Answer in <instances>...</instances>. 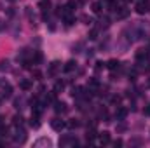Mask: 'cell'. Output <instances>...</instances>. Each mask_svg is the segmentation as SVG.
Wrapping results in <instances>:
<instances>
[{
    "label": "cell",
    "mask_w": 150,
    "mask_h": 148,
    "mask_svg": "<svg viewBox=\"0 0 150 148\" xmlns=\"http://www.w3.org/2000/svg\"><path fill=\"white\" fill-rule=\"evenodd\" d=\"M68 125H70V127H72V129H75V127H79V125H80V122H79V120H77V118H74V120H72V122H70V124H68Z\"/></svg>",
    "instance_id": "obj_30"
},
{
    "label": "cell",
    "mask_w": 150,
    "mask_h": 148,
    "mask_svg": "<svg viewBox=\"0 0 150 148\" xmlns=\"http://www.w3.org/2000/svg\"><path fill=\"white\" fill-rule=\"evenodd\" d=\"M19 87H21L23 91H28V89L32 87V82H30V80H21V82H19Z\"/></svg>",
    "instance_id": "obj_21"
},
{
    "label": "cell",
    "mask_w": 150,
    "mask_h": 148,
    "mask_svg": "<svg viewBox=\"0 0 150 148\" xmlns=\"http://www.w3.org/2000/svg\"><path fill=\"white\" fill-rule=\"evenodd\" d=\"M42 59H44L42 52H40V51H35V52H33V56H32V63H33V65H38Z\"/></svg>",
    "instance_id": "obj_13"
},
{
    "label": "cell",
    "mask_w": 150,
    "mask_h": 148,
    "mask_svg": "<svg viewBox=\"0 0 150 148\" xmlns=\"http://www.w3.org/2000/svg\"><path fill=\"white\" fill-rule=\"evenodd\" d=\"M147 11H149V7H147V2L140 0V2L136 4V12H138V14H145Z\"/></svg>",
    "instance_id": "obj_6"
},
{
    "label": "cell",
    "mask_w": 150,
    "mask_h": 148,
    "mask_svg": "<svg viewBox=\"0 0 150 148\" xmlns=\"http://www.w3.org/2000/svg\"><path fill=\"white\" fill-rule=\"evenodd\" d=\"M47 23H49V25H47V28H49V32H54V30H56V26H54V23H52V21H47Z\"/></svg>",
    "instance_id": "obj_33"
},
{
    "label": "cell",
    "mask_w": 150,
    "mask_h": 148,
    "mask_svg": "<svg viewBox=\"0 0 150 148\" xmlns=\"http://www.w3.org/2000/svg\"><path fill=\"white\" fill-rule=\"evenodd\" d=\"M65 7H67V11H68V12H72L75 7H77V2H75V0H70V2H67V5H65Z\"/></svg>",
    "instance_id": "obj_23"
},
{
    "label": "cell",
    "mask_w": 150,
    "mask_h": 148,
    "mask_svg": "<svg viewBox=\"0 0 150 148\" xmlns=\"http://www.w3.org/2000/svg\"><path fill=\"white\" fill-rule=\"evenodd\" d=\"M51 127H52L54 131L61 132V131L67 127V122H65V120H61L59 117H56V118H52V120H51Z\"/></svg>",
    "instance_id": "obj_1"
},
{
    "label": "cell",
    "mask_w": 150,
    "mask_h": 148,
    "mask_svg": "<svg viewBox=\"0 0 150 148\" xmlns=\"http://www.w3.org/2000/svg\"><path fill=\"white\" fill-rule=\"evenodd\" d=\"M11 92H12V87H11L9 84H5V85H4V98H9Z\"/></svg>",
    "instance_id": "obj_24"
},
{
    "label": "cell",
    "mask_w": 150,
    "mask_h": 148,
    "mask_svg": "<svg viewBox=\"0 0 150 148\" xmlns=\"http://www.w3.org/2000/svg\"><path fill=\"white\" fill-rule=\"evenodd\" d=\"M89 38H91V40H96V38H98V30H91V32H89Z\"/></svg>",
    "instance_id": "obj_28"
},
{
    "label": "cell",
    "mask_w": 150,
    "mask_h": 148,
    "mask_svg": "<svg viewBox=\"0 0 150 148\" xmlns=\"http://www.w3.org/2000/svg\"><path fill=\"white\" fill-rule=\"evenodd\" d=\"M59 68H61L59 61H52V63L49 65V68H47V73L51 75V77H52V75H56V73H58V70H59Z\"/></svg>",
    "instance_id": "obj_3"
},
{
    "label": "cell",
    "mask_w": 150,
    "mask_h": 148,
    "mask_svg": "<svg viewBox=\"0 0 150 148\" xmlns=\"http://www.w3.org/2000/svg\"><path fill=\"white\" fill-rule=\"evenodd\" d=\"M7 132H9V127L7 125H0V134L2 136H7Z\"/></svg>",
    "instance_id": "obj_29"
},
{
    "label": "cell",
    "mask_w": 150,
    "mask_h": 148,
    "mask_svg": "<svg viewBox=\"0 0 150 148\" xmlns=\"http://www.w3.org/2000/svg\"><path fill=\"white\" fill-rule=\"evenodd\" d=\"M12 124H14L16 127H19V125H23V117H21V115H16V117L12 118Z\"/></svg>",
    "instance_id": "obj_22"
},
{
    "label": "cell",
    "mask_w": 150,
    "mask_h": 148,
    "mask_svg": "<svg viewBox=\"0 0 150 148\" xmlns=\"http://www.w3.org/2000/svg\"><path fill=\"white\" fill-rule=\"evenodd\" d=\"M122 2H129V0H122Z\"/></svg>",
    "instance_id": "obj_37"
},
{
    "label": "cell",
    "mask_w": 150,
    "mask_h": 148,
    "mask_svg": "<svg viewBox=\"0 0 150 148\" xmlns=\"http://www.w3.org/2000/svg\"><path fill=\"white\" fill-rule=\"evenodd\" d=\"M119 66H120V63H119L117 59H110V61L107 63V68H108V70H112V72H113V70H117Z\"/></svg>",
    "instance_id": "obj_16"
},
{
    "label": "cell",
    "mask_w": 150,
    "mask_h": 148,
    "mask_svg": "<svg viewBox=\"0 0 150 148\" xmlns=\"http://www.w3.org/2000/svg\"><path fill=\"white\" fill-rule=\"evenodd\" d=\"M65 89V82H56V85H54V92L58 94L59 91H63Z\"/></svg>",
    "instance_id": "obj_25"
},
{
    "label": "cell",
    "mask_w": 150,
    "mask_h": 148,
    "mask_svg": "<svg viewBox=\"0 0 150 148\" xmlns=\"http://www.w3.org/2000/svg\"><path fill=\"white\" fill-rule=\"evenodd\" d=\"M126 115H127V110H126V108H119V110L115 111V118H117V120H124Z\"/></svg>",
    "instance_id": "obj_15"
},
{
    "label": "cell",
    "mask_w": 150,
    "mask_h": 148,
    "mask_svg": "<svg viewBox=\"0 0 150 148\" xmlns=\"http://www.w3.org/2000/svg\"><path fill=\"white\" fill-rule=\"evenodd\" d=\"M4 70H5V72L9 70V61H7V59H2V61H0V72H4Z\"/></svg>",
    "instance_id": "obj_26"
},
{
    "label": "cell",
    "mask_w": 150,
    "mask_h": 148,
    "mask_svg": "<svg viewBox=\"0 0 150 148\" xmlns=\"http://www.w3.org/2000/svg\"><path fill=\"white\" fill-rule=\"evenodd\" d=\"M147 85H149V87H150V80H149V84H147Z\"/></svg>",
    "instance_id": "obj_36"
},
{
    "label": "cell",
    "mask_w": 150,
    "mask_h": 148,
    "mask_svg": "<svg viewBox=\"0 0 150 148\" xmlns=\"http://www.w3.org/2000/svg\"><path fill=\"white\" fill-rule=\"evenodd\" d=\"M75 68H77V63H75V61H68V63L63 66V70H65L67 73H68V72H72V70H75Z\"/></svg>",
    "instance_id": "obj_18"
},
{
    "label": "cell",
    "mask_w": 150,
    "mask_h": 148,
    "mask_svg": "<svg viewBox=\"0 0 150 148\" xmlns=\"http://www.w3.org/2000/svg\"><path fill=\"white\" fill-rule=\"evenodd\" d=\"M56 101V92L52 91V92H49L47 96H45V99H44V105H51V103H54Z\"/></svg>",
    "instance_id": "obj_14"
},
{
    "label": "cell",
    "mask_w": 150,
    "mask_h": 148,
    "mask_svg": "<svg viewBox=\"0 0 150 148\" xmlns=\"http://www.w3.org/2000/svg\"><path fill=\"white\" fill-rule=\"evenodd\" d=\"M14 141H16V143H21V145L26 141V132H25V129H21V125H19V127H18V131H16Z\"/></svg>",
    "instance_id": "obj_2"
},
{
    "label": "cell",
    "mask_w": 150,
    "mask_h": 148,
    "mask_svg": "<svg viewBox=\"0 0 150 148\" xmlns=\"http://www.w3.org/2000/svg\"><path fill=\"white\" fill-rule=\"evenodd\" d=\"M101 7H103L101 2H94V4H93V12H94V14H100V12H101Z\"/></svg>",
    "instance_id": "obj_20"
},
{
    "label": "cell",
    "mask_w": 150,
    "mask_h": 148,
    "mask_svg": "<svg viewBox=\"0 0 150 148\" xmlns=\"http://www.w3.org/2000/svg\"><path fill=\"white\" fill-rule=\"evenodd\" d=\"M38 7H40L42 12H49V9H51V0H40V2H38Z\"/></svg>",
    "instance_id": "obj_9"
},
{
    "label": "cell",
    "mask_w": 150,
    "mask_h": 148,
    "mask_svg": "<svg viewBox=\"0 0 150 148\" xmlns=\"http://www.w3.org/2000/svg\"><path fill=\"white\" fill-rule=\"evenodd\" d=\"M143 2H147V0H143Z\"/></svg>",
    "instance_id": "obj_38"
},
{
    "label": "cell",
    "mask_w": 150,
    "mask_h": 148,
    "mask_svg": "<svg viewBox=\"0 0 150 148\" xmlns=\"http://www.w3.org/2000/svg\"><path fill=\"white\" fill-rule=\"evenodd\" d=\"M54 110L58 111V113H67L68 111V106L63 101H54Z\"/></svg>",
    "instance_id": "obj_4"
},
{
    "label": "cell",
    "mask_w": 150,
    "mask_h": 148,
    "mask_svg": "<svg viewBox=\"0 0 150 148\" xmlns=\"http://www.w3.org/2000/svg\"><path fill=\"white\" fill-rule=\"evenodd\" d=\"M129 9H126V7H122V9H119L117 7V19H126L127 16H129Z\"/></svg>",
    "instance_id": "obj_7"
},
{
    "label": "cell",
    "mask_w": 150,
    "mask_h": 148,
    "mask_svg": "<svg viewBox=\"0 0 150 148\" xmlns=\"http://www.w3.org/2000/svg\"><path fill=\"white\" fill-rule=\"evenodd\" d=\"M52 143H51V140H47V138H40V140H37L35 141V147H51Z\"/></svg>",
    "instance_id": "obj_11"
},
{
    "label": "cell",
    "mask_w": 150,
    "mask_h": 148,
    "mask_svg": "<svg viewBox=\"0 0 150 148\" xmlns=\"http://www.w3.org/2000/svg\"><path fill=\"white\" fill-rule=\"evenodd\" d=\"M30 127H33V129H38L40 127V118H38V115H32V118H30Z\"/></svg>",
    "instance_id": "obj_10"
},
{
    "label": "cell",
    "mask_w": 150,
    "mask_h": 148,
    "mask_svg": "<svg viewBox=\"0 0 150 148\" xmlns=\"http://www.w3.org/2000/svg\"><path fill=\"white\" fill-rule=\"evenodd\" d=\"M63 18H65V26H72L75 23V18L70 16V14H67V16H63Z\"/></svg>",
    "instance_id": "obj_19"
},
{
    "label": "cell",
    "mask_w": 150,
    "mask_h": 148,
    "mask_svg": "<svg viewBox=\"0 0 150 148\" xmlns=\"http://www.w3.org/2000/svg\"><path fill=\"white\" fill-rule=\"evenodd\" d=\"M79 145V141L74 140V138H68V136H63V138H59V147H67V145Z\"/></svg>",
    "instance_id": "obj_5"
},
{
    "label": "cell",
    "mask_w": 150,
    "mask_h": 148,
    "mask_svg": "<svg viewBox=\"0 0 150 148\" xmlns=\"http://www.w3.org/2000/svg\"><path fill=\"white\" fill-rule=\"evenodd\" d=\"M120 99H122L120 96H113V98H112V103H113V105H119V103H120Z\"/></svg>",
    "instance_id": "obj_31"
},
{
    "label": "cell",
    "mask_w": 150,
    "mask_h": 148,
    "mask_svg": "<svg viewBox=\"0 0 150 148\" xmlns=\"http://www.w3.org/2000/svg\"><path fill=\"white\" fill-rule=\"evenodd\" d=\"M105 66H107V63H103V61H98V63H96V66H94V70H96V72H101Z\"/></svg>",
    "instance_id": "obj_27"
},
{
    "label": "cell",
    "mask_w": 150,
    "mask_h": 148,
    "mask_svg": "<svg viewBox=\"0 0 150 148\" xmlns=\"http://www.w3.org/2000/svg\"><path fill=\"white\" fill-rule=\"evenodd\" d=\"M100 143H101V145H108V143H110V132H107V131L101 132V134H100Z\"/></svg>",
    "instance_id": "obj_12"
},
{
    "label": "cell",
    "mask_w": 150,
    "mask_h": 148,
    "mask_svg": "<svg viewBox=\"0 0 150 148\" xmlns=\"http://www.w3.org/2000/svg\"><path fill=\"white\" fill-rule=\"evenodd\" d=\"M145 115H147V117H150V105H147V106H145Z\"/></svg>",
    "instance_id": "obj_34"
},
{
    "label": "cell",
    "mask_w": 150,
    "mask_h": 148,
    "mask_svg": "<svg viewBox=\"0 0 150 148\" xmlns=\"http://www.w3.org/2000/svg\"><path fill=\"white\" fill-rule=\"evenodd\" d=\"M149 56H150V51H149V49H140V51L136 52V59H138V61H142V59H147Z\"/></svg>",
    "instance_id": "obj_8"
},
{
    "label": "cell",
    "mask_w": 150,
    "mask_h": 148,
    "mask_svg": "<svg viewBox=\"0 0 150 148\" xmlns=\"http://www.w3.org/2000/svg\"><path fill=\"white\" fill-rule=\"evenodd\" d=\"M33 77H35V80H40V78H42V73H40L38 70H33Z\"/></svg>",
    "instance_id": "obj_32"
},
{
    "label": "cell",
    "mask_w": 150,
    "mask_h": 148,
    "mask_svg": "<svg viewBox=\"0 0 150 148\" xmlns=\"http://www.w3.org/2000/svg\"><path fill=\"white\" fill-rule=\"evenodd\" d=\"M113 145H115V147H122V140H117V141H115Z\"/></svg>",
    "instance_id": "obj_35"
},
{
    "label": "cell",
    "mask_w": 150,
    "mask_h": 148,
    "mask_svg": "<svg viewBox=\"0 0 150 148\" xmlns=\"http://www.w3.org/2000/svg\"><path fill=\"white\" fill-rule=\"evenodd\" d=\"M82 91H84L82 87H74V89H72V96L77 98V99H80V98L84 96V94H82Z\"/></svg>",
    "instance_id": "obj_17"
}]
</instances>
